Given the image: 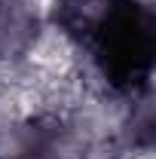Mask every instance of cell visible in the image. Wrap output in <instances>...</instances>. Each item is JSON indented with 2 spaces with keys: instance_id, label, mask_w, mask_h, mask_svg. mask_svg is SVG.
Returning <instances> with one entry per match:
<instances>
[{
  "instance_id": "6da1fadb",
  "label": "cell",
  "mask_w": 156,
  "mask_h": 159,
  "mask_svg": "<svg viewBox=\"0 0 156 159\" xmlns=\"http://www.w3.org/2000/svg\"><path fill=\"white\" fill-rule=\"evenodd\" d=\"M58 19L113 92L138 95L150 86L156 25L141 0H58Z\"/></svg>"
}]
</instances>
